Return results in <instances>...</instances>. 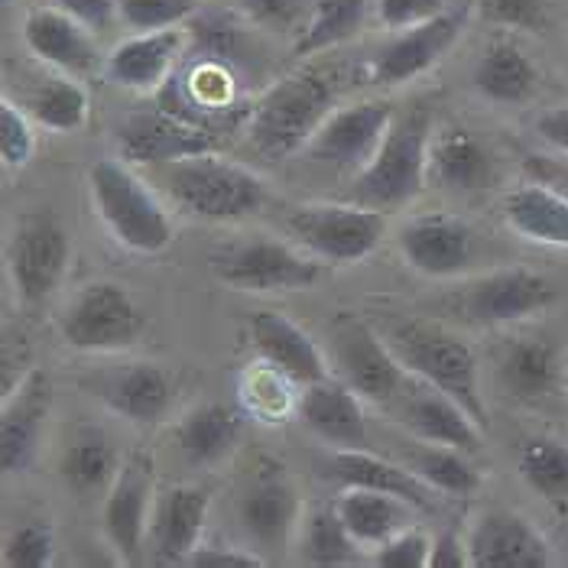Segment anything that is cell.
<instances>
[{"instance_id":"cell-1","label":"cell","mask_w":568,"mask_h":568,"mask_svg":"<svg viewBox=\"0 0 568 568\" xmlns=\"http://www.w3.org/2000/svg\"><path fill=\"white\" fill-rule=\"evenodd\" d=\"M335 72L325 65H303L283 75L251 108V146L266 160H286L306 150L308 140L335 111Z\"/></svg>"},{"instance_id":"cell-2","label":"cell","mask_w":568,"mask_h":568,"mask_svg":"<svg viewBox=\"0 0 568 568\" xmlns=\"http://www.w3.org/2000/svg\"><path fill=\"white\" fill-rule=\"evenodd\" d=\"M384 338L409 377L458 399L481 429L490 426V409L481 394V364L462 335L426 318H399L384 332Z\"/></svg>"},{"instance_id":"cell-3","label":"cell","mask_w":568,"mask_h":568,"mask_svg":"<svg viewBox=\"0 0 568 568\" xmlns=\"http://www.w3.org/2000/svg\"><path fill=\"white\" fill-rule=\"evenodd\" d=\"M91 205L108 234L133 254H163L173 244V219L150 185L121 160H98L88 170Z\"/></svg>"},{"instance_id":"cell-4","label":"cell","mask_w":568,"mask_h":568,"mask_svg":"<svg viewBox=\"0 0 568 568\" xmlns=\"http://www.w3.org/2000/svg\"><path fill=\"white\" fill-rule=\"evenodd\" d=\"M433 124L423 108L396 114L377 156L354 175V199L390 212L409 205L429 182Z\"/></svg>"},{"instance_id":"cell-5","label":"cell","mask_w":568,"mask_h":568,"mask_svg":"<svg viewBox=\"0 0 568 568\" xmlns=\"http://www.w3.org/2000/svg\"><path fill=\"white\" fill-rule=\"evenodd\" d=\"M166 182L175 205L199 221L247 219L266 202L261 175L215 153L175 160L166 170Z\"/></svg>"},{"instance_id":"cell-6","label":"cell","mask_w":568,"mask_h":568,"mask_svg":"<svg viewBox=\"0 0 568 568\" xmlns=\"http://www.w3.org/2000/svg\"><path fill=\"white\" fill-rule=\"evenodd\" d=\"M146 328V315L128 286L114 280H94L82 286L59 315V335L72 351L114 354L136 345Z\"/></svg>"},{"instance_id":"cell-7","label":"cell","mask_w":568,"mask_h":568,"mask_svg":"<svg viewBox=\"0 0 568 568\" xmlns=\"http://www.w3.org/2000/svg\"><path fill=\"white\" fill-rule=\"evenodd\" d=\"M290 231L315 261L348 266L367 261L381 247L387 215L364 202H315L293 209Z\"/></svg>"},{"instance_id":"cell-8","label":"cell","mask_w":568,"mask_h":568,"mask_svg":"<svg viewBox=\"0 0 568 568\" xmlns=\"http://www.w3.org/2000/svg\"><path fill=\"white\" fill-rule=\"evenodd\" d=\"M224 286L241 293H300L322 280V261L276 237H251L212 257Z\"/></svg>"},{"instance_id":"cell-9","label":"cell","mask_w":568,"mask_h":568,"mask_svg":"<svg viewBox=\"0 0 568 568\" xmlns=\"http://www.w3.org/2000/svg\"><path fill=\"white\" fill-rule=\"evenodd\" d=\"M328 335H332V364L338 381H345L361 399H371L377 406H394L396 396L406 390L413 377L399 364L387 338L354 315H342Z\"/></svg>"},{"instance_id":"cell-10","label":"cell","mask_w":568,"mask_h":568,"mask_svg":"<svg viewBox=\"0 0 568 568\" xmlns=\"http://www.w3.org/2000/svg\"><path fill=\"white\" fill-rule=\"evenodd\" d=\"M72 261V241L55 215H30L17 224L7 244V273L23 306L45 303Z\"/></svg>"},{"instance_id":"cell-11","label":"cell","mask_w":568,"mask_h":568,"mask_svg":"<svg viewBox=\"0 0 568 568\" xmlns=\"http://www.w3.org/2000/svg\"><path fill=\"white\" fill-rule=\"evenodd\" d=\"M394 118L396 108L387 98H364L345 108H335L308 140V160L357 175L377 156Z\"/></svg>"},{"instance_id":"cell-12","label":"cell","mask_w":568,"mask_h":568,"mask_svg":"<svg viewBox=\"0 0 568 568\" xmlns=\"http://www.w3.org/2000/svg\"><path fill=\"white\" fill-rule=\"evenodd\" d=\"M85 390L108 413L133 426H156L170 416L175 403V384L170 371L153 361H128L98 371L85 381Z\"/></svg>"},{"instance_id":"cell-13","label":"cell","mask_w":568,"mask_h":568,"mask_svg":"<svg viewBox=\"0 0 568 568\" xmlns=\"http://www.w3.org/2000/svg\"><path fill=\"white\" fill-rule=\"evenodd\" d=\"M468 23L465 7H448L426 23H416L409 30H399L390 43L377 49L371 59V82L374 85H406L419 75H426L452 45L462 40V30Z\"/></svg>"},{"instance_id":"cell-14","label":"cell","mask_w":568,"mask_h":568,"mask_svg":"<svg viewBox=\"0 0 568 568\" xmlns=\"http://www.w3.org/2000/svg\"><path fill=\"white\" fill-rule=\"evenodd\" d=\"M153 465L143 455H133L121 465L101 504V526L111 549L136 566L150 542V517H153Z\"/></svg>"},{"instance_id":"cell-15","label":"cell","mask_w":568,"mask_h":568,"mask_svg":"<svg viewBox=\"0 0 568 568\" xmlns=\"http://www.w3.org/2000/svg\"><path fill=\"white\" fill-rule=\"evenodd\" d=\"M559 300L556 286L539 276L536 270L526 266H500L478 276L465 296L462 306L468 312V318L481 322V325H514L532 318L539 312L552 306Z\"/></svg>"},{"instance_id":"cell-16","label":"cell","mask_w":568,"mask_h":568,"mask_svg":"<svg viewBox=\"0 0 568 568\" xmlns=\"http://www.w3.org/2000/svg\"><path fill=\"white\" fill-rule=\"evenodd\" d=\"M390 409H394L396 423L419 442L462 448L468 455L481 452L484 429L471 419V413L458 399H452L423 381H416V384L409 381Z\"/></svg>"},{"instance_id":"cell-17","label":"cell","mask_w":568,"mask_h":568,"mask_svg":"<svg viewBox=\"0 0 568 568\" xmlns=\"http://www.w3.org/2000/svg\"><path fill=\"white\" fill-rule=\"evenodd\" d=\"M396 251L416 273L448 280L465 273L475 257V231L455 215L426 212L396 231Z\"/></svg>"},{"instance_id":"cell-18","label":"cell","mask_w":568,"mask_h":568,"mask_svg":"<svg viewBox=\"0 0 568 568\" xmlns=\"http://www.w3.org/2000/svg\"><path fill=\"white\" fill-rule=\"evenodd\" d=\"M468 562L471 568H549V539L520 514L490 510L475 520L468 532Z\"/></svg>"},{"instance_id":"cell-19","label":"cell","mask_w":568,"mask_h":568,"mask_svg":"<svg viewBox=\"0 0 568 568\" xmlns=\"http://www.w3.org/2000/svg\"><path fill=\"white\" fill-rule=\"evenodd\" d=\"M251 345L261 364H270L296 387H308L315 381L332 377L325 351L315 345L306 328H300L290 315L276 308H261L251 315Z\"/></svg>"},{"instance_id":"cell-20","label":"cell","mask_w":568,"mask_h":568,"mask_svg":"<svg viewBox=\"0 0 568 568\" xmlns=\"http://www.w3.org/2000/svg\"><path fill=\"white\" fill-rule=\"evenodd\" d=\"M49 409H52V381L43 371H30L7 394L0 416V465L7 475H20L37 462Z\"/></svg>"},{"instance_id":"cell-21","label":"cell","mask_w":568,"mask_h":568,"mask_svg":"<svg viewBox=\"0 0 568 568\" xmlns=\"http://www.w3.org/2000/svg\"><path fill=\"white\" fill-rule=\"evenodd\" d=\"M212 497L195 484H175L156 494L150 517V549L160 566H182L202 546Z\"/></svg>"},{"instance_id":"cell-22","label":"cell","mask_w":568,"mask_h":568,"mask_svg":"<svg viewBox=\"0 0 568 568\" xmlns=\"http://www.w3.org/2000/svg\"><path fill=\"white\" fill-rule=\"evenodd\" d=\"M23 45L59 72L69 75H85L98 65V43L94 33L88 30L82 20H75L72 13L59 10L55 3L33 7L23 17Z\"/></svg>"},{"instance_id":"cell-23","label":"cell","mask_w":568,"mask_h":568,"mask_svg":"<svg viewBox=\"0 0 568 568\" xmlns=\"http://www.w3.org/2000/svg\"><path fill=\"white\" fill-rule=\"evenodd\" d=\"M189 45L185 27L133 33L104 55V75L131 91H160L173 75L179 55Z\"/></svg>"},{"instance_id":"cell-24","label":"cell","mask_w":568,"mask_h":568,"mask_svg":"<svg viewBox=\"0 0 568 568\" xmlns=\"http://www.w3.org/2000/svg\"><path fill=\"white\" fill-rule=\"evenodd\" d=\"M121 150L131 163H175L215 153V136L202 124L175 118L173 111H146L121 124Z\"/></svg>"},{"instance_id":"cell-25","label":"cell","mask_w":568,"mask_h":568,"mask_svg":"<svg viewBox=\"0 0 568 568\" xmlns=\"http://www.w3.org/2000/svg\"><path fill=\"white\" fill-rule=\"evenodd\" d=\"M322 471L328 481L338 487H371V490H384L394 494L399 500L413 504L416 510L429 514L436 510L438 490L423 481L413 468L394 465L381 455H371L364 448H335L328 452V458L322 462Z\"/></svg>"},{"instance_id":"cell-26","label":"cell","mask_w":568,"mask_h":568,"mask_svg":"<svg viewBox=\"0 0 568 568\" xmlns=\"http://www.w3.org/2000/svg\"><path fill=\"white\" fill-rule=\"evenodd\" d=\"M300 423L328 448H364L367 445V416L361 396L345 381L325 377L303 387Z\"/></svg>"},{"instance_id":"cell-27","label":"cell","mask_w":568,"mask_h":568,"mask_svg":"<svg viewBox=\"0 0 568 568\" xmlns=\"http://www.w3.org/2000/svg\"><path fill=\"white\" fill-rule=\"evenodd\" d=\"M303 517L300 494L283 478H261L237 504V520L257 552H283Z\"/></svg>"},{"instance_id":"cell-28","label":"cell","mask_w":568,"mask_h":568,"mask_svg":"<svg viewBox=\"0 0 568 568\" xmlns=\"http://www.w3.org/2000/svg\"><path fill=\"white\" fill-rule=\"evenodd\" d=\"M429 179L445 192L471 195L497 179V160L465 128H442L429 140Z\"/></svg>"},{"instance_id":"cell-29","label":"cell","mask_w":568,"mask_h":568,"mask_svg":"<svg viewBox=\"0 0 568 568\" xmlns=\"http://www.w3.org/2000/svg\"><path fill=\"white\" fill-rule=\"evenodd\" d=\"M566 377L562 351L549 338H514L500 361H497V381L510 396L524 403H539L559 394Z\"/></svg>"},{"instance_id":"cell-30","label":"cell","mask_w":568,"mask_h":568,"mask_svg":"<svg viewBox=\"0 0 568 568\" xmlns=\"http://www.w3.org/2000/svg\"><path fill=\"white\" fill-rule=\"evenodd\" d=\"M504 221L529 244L568 251V195L539 179L507 192Z\"/></svg>"},{"instance_id":"cell-31","label":"cell","mask_w":568,"mask_h":568,"mask_svg":"<svg viewBox=\"0 0 568 568\" xmlns=\"http://www.w3.org/2000/svg\"><path fill=\"white\" fill-rule=\"evenodd\" d=\"M471 82L475 91L494 104H526L539 91L542 75L524 45L514 40H494L478 55Z\"/></svg>"},{"instance_id":"cell-32","label":"cell","mask_w":568,"mask_h":568,"mask_svg":"<svg viewBox=\"0 0 568 568\" xmlns=\"http://www.w3.org/2000/svg\"><path fill=\"white\" fill-rule=\"evenodd\" d=\"M241 436H244V416L227 403H202L189 409L175 426L179 452L199 468L224 462L237 448Z\"/></svg>"},{"instance_id":"cell-33","label":"cell","mask_w":568,"mask_h":568,"mask_svg":"<svg viewBox=\"0 0 568 568\" xmlns=\"http://www.w3.org/2000/svg\"><path fill=\"white\" fill-rule=\"evenodd\" d=\"M335 510L345 520L351 536L361 542V549H371V552L381 542H387L394 532L413 526V514H416L413 504L384 490H371V487H342Z\"/></svg>"},{"instance_id":"cell-34","label":"cell","mask_w":568,"mask_h":568,"mask_svg":"<svg viewBox=\"0 0 568 568\" xmlns=\"http://www.w3.org/2000/svg\"><path fill=\"white\" fill-rule=\"evenodd\" d=\"M371 7H374V0H312V10L296 37L293 52L300 59H306V55L342 45L354 33H361Z\"/></svg>"},{"instance_id":"cell-35","label":"cell","mask_w":568,"mask_h":568,"mask_svg":"<svg viewBox=\"0 0 568 568\" xmlns=\"http://www.w3.org/2000/svg\"><path fill=\"white\" fill-rule=\"evenodd\" d=\"M27 111L30 118L52 133H75L88 124V91L75 79L69 75H55L45 79L40 85L30 91L27 98Z\"/></svg>"},{"instance_id":"cell-36","label":"cell","mask_w":568,"mask_h":568,"mask_svg":"<svg viewBox=\"0 0 568 568\" xmlns=\"http://www.w3.org/2000/svg\"><path fill=\"white\" fill-rule=\"evenodd\" d=\"M62 478L69 487H75L79 494H94V490H108L111 481L121 471L118 452L111 445V438L101 433H82L69 442V448L62 452V465H59Z\"/></svg>"},{"instance_id":"cell-37","label":"cell","mask_w":568,"mask_h":568,"mask_svg":"<svg viewBox=\"0 0 568 568\" xmlns=\"http://www.w3.org/2000/svg\"><path fill=\"white\" fill-rule=\"evenodd\" d=\"M303 562L308 566H351L361 559V542L348 532L345 520L332 507H315L303 517Z\"/></svg>"},{"instance_id":"cell-38","label":"cell","mask_w":568,"mask_h":568,"mask_svg":"<svg viewBox=\"0 0 568 568\" xmlns=\"http://www.w3.org/2000/svg\"><path fill=\"white\" fill-rule=\"evenodd\" d=\"M409 468L445 497H471L481 490V471L462 448L423 442V448H416V455L409 458Z\"/></svg>"},{"instance_id":"cell-39","label":"cell","mask_w":568,"mask_h":568,"mask_svg":"<svg viewBox=\"0 0 568 568\" xmlns=\"http://www.w3.org/2000/svg\"><path fill=\"white\" fill-rule=\"evenodd\" d=\"M526 487L549 504H568V445L559 438H526L517 455Z\"/></svg>"},{"instance_id":"cell-40","label":"cell","mask_w":568,"mask_h":568,"mask_svg":"<svg viewBox=\"0 0 568 568\" xmlns=\"http://www.w3.org/2000/svg\"><path fill=\"white\" fill-rule=\"evenodd\" d=\"M199 10V0H118V17L131 33L182 27Z\"/></svg>"},{"instance_id":"cell-41","label":"cell","mask_w":568,"mask_h":568,"mask_svg":"<svg viewBox=\"0 0 568 568\" xmlns=\"http://www.w3.org/2000/svg\"><path fill=\"white\" fill-rule=\"evenodd\" d=\"M55 556V532L43 520L10 529L3 542V566L7 568H45Z\"/></svg>"},{"instance_id":"cell-42","label":"cell","mask_w":568,"mask_h":568,"mask_svg":"<svg viewBox=\"0 0 568 568\" xmlns=\"http://www.w3.org/2000/svg\"><path fill=\"white\" fill-rule=\"evenodd\" d=\"M487 23L514 33H542L549 23V0H478Z\"/></svg>"},{"instance_id":"cell-43","label":"cell","mask_w":568,"mask_h":568,"mask_svg":"<svg viewBox=\"0 0 568 568\" xmlns=\"http://www.w3.org/2000/svg\"><path fill=\"white\" fill-rule=\"evenodd\" d=\"M37 153V136L30 118L13 104L3 101L0 104V156L7 170H23Z\"/></svg>"},{"instance_id":"cell-44","label":"cell","mask_w":568,"mask_h":568,"mask_svg":"<svg viewBox=\"0 0 568 568\" xmlns=\"http://www.w3.org/2000/svg\"><path fill=\"white\" fill-rule=\"evenodd\" d=\"M433 536L419 526H406L374 549V566L381 568H429Z\"/></svg>"},{"instance_id":"cell-45","label":"cell","mask_w":568,"mask_h":568,"mask_svg":"<svg viewBox=\"0 0 568 568\" xmlns=\"http://www.w3.org/2000/svg\"><path fill=\"white\" fill-rule=\"evenodd\" d=\"M234 3L251 23L276 33L293 30L306 13V0H234Z\"/></svg>"},{"instance_id":"cell-46","label":"cell","mask_w":568,"mask_h":568,"mask_svg":"<svg viewBox=\"0 0 568 568\" xmlns=\"http://www.w3.org/2000/svg\"><path fill=\"white\" fill-rule=\"evenodd\" d=\"M377 7V17L387 30H409L416 23H426L438 13L448 10V0H374Z\"/></svg>"},{"instance_id":"cell-47","label":"cell","mask_w":568,"mask_h":568,"mask_svg":"<svg viewBox=\"0 0 568 568\" xmlns=\"http://www.w3.org/2000/svg\"><path fill=\"white\" fill-rule=\"evenodd\" d=\"M189 566L195 568H261L266 566L257 549H244V546H224V542H205L189 556Z\"/></svg>"},{"instance_id":"cell-48","label":"cell","mask_w":568,"mask_h":568,"mask_svg":"<svg viewBox=\"0 0 568 568\" xmlns=\"http://www.w3.org/2000/svg\"><path fill=\"white\" fill-rule=\"evenodd\" d=\"M49 3H55L59 10L82 20L91 33H104L121 20L118 17V0H49Z\"/></svg>"},{"instance_id":"cell-49","label":"cell","mask_w":568,"mask_h":568,"mask_svg":"<svg viewBox=\"0 0 568 568\" xmlns=\"http://www.w3.org/2000/svg\"><path fill=\"white\" fill-rule=\"evenodd\" d=\"M429 568H471L468 562V539H462L455 529H445L433 539Z\"/></svg>"},{"instance_id":"cell-50","label":"cell","mask_w":568,"mask_h":568,"mask_svg":"<svg viewBox=\"0 0 568 568\" xmlns=\"http://www.w3.org/2000/svg\"><path fill=\"white\" fill-rule=\"evenodd\" d=\"M536 133H539V140H542L549 150H556V153L568 156V104H562V108H552V111H546V114H539V121H536Z\"/></svg>"},{"instance_id":"cell-51","label":"cell","mask_w":568,"mask_h":568,"mask_svg":"<svg viewBox=\"0 0 568 568\" xmlns=\"http://www.w3.org/2000/svg\"><path fill=\"white\" fill-rule=\"evenodd\" d=\"M526 170L532 173V179H539V182H546V185H552V189L568 195V166L556 163V160H546V156H529Z\"/></svg>"},{"instance_id":"cell-52","label":"cell","mask_w":568,"mask_h":568,"mask_svg":"<svg viewBox=\"0 0 568 568\" xmlns=\"http://www.w3.org/2000/svg\"><path fill=\"white\" fill-rule=\"evenodd\" d=\"M10 3H13V0H3V7H10Z\"/></svg>"}]
</instances>
